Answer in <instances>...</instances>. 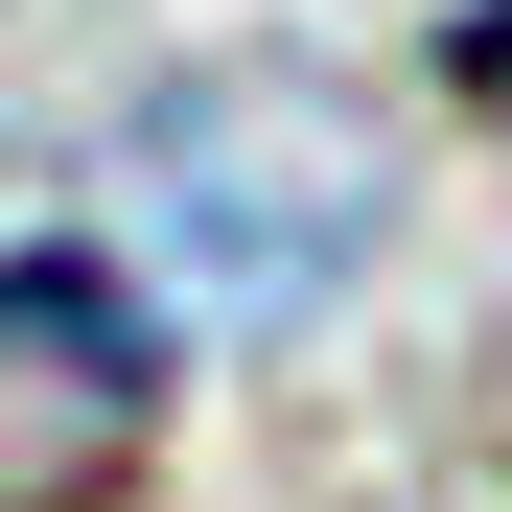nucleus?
Here are the masks:
<instances>
[{
  "label": "nucleus",
  "mask_w": 512,
  "mask_h": 512,
  "mask_svg": "<svg viewBox=\"0 0 512 512\" xmlns=\"http://www.w3.org/2000/svg\"><path fill=\"white\" fill-rule=\"evenodd\" d=\"M140 443H163V303H140V256L24 233L0 256V512H94Z\"/></svg>",
  "instance_id": "1"
},
{
  "label": "nucleus",
  "mask_w": 512,
  "mask_h": 512,
  "mask_svg": "<svg viewBox=\"0 0 512 512\" xmlns=\"http://www.w3.org/2000/svg\"><path fill=\"white\" fill-rule=\"evenodd\" d=\"M443 70H466V117H512V0H466V47H443Z\"/></svg>",
  "instance_id": "2"
}]
</instances>
